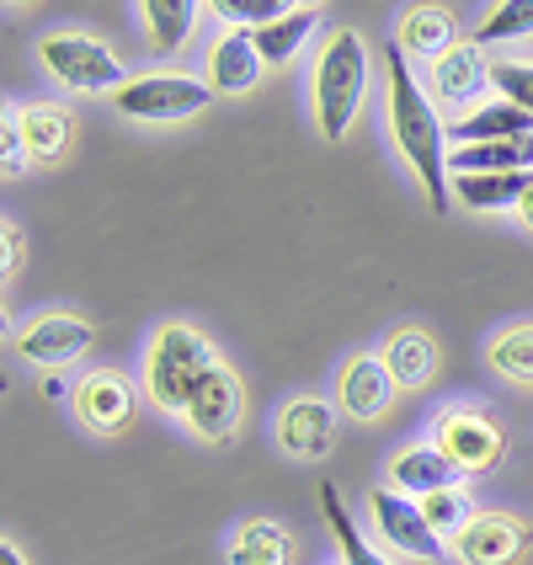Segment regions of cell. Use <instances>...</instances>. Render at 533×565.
Here are the masks:
<instances>
[{
	"label": "cell",
	"instance_id": "32",
	"mask_svg": "<svg viewBox=\"0 0 533 565\" xmlns=\"http://www.w3.org/2000/svg\"><path fill=\"white\" fill-rule=\"evenodd\" d=\"M0 241H6V273H11V267H17V252H22V230H17V224H6V230H0Z\"/></svg>",
	"mask_w": 533,
	"mask_h": 565
},
{
	"label": "cell",
	"instance_id": "10",
	"mask_svg": "<svg viewBox=\"0 0 533 565\" xmlns=\"http://www.w3.org/2000/svg\"><path fill=\"white\" fill-rule=\"evenodd\" d=\"M529 550V529L502 512H475L465 534L454 539V555L465 565H518Z\"/></svg>",
	"mask_w": 533,
	"mask_h": 565
},
{
	"label": "cell",
	"instance_id": "31",
	"mask_svg": "<svg viewBox=\"0 0 533 565\" xmlns=\"http://www.w3.org/2000/svg\"><path fill=\"white\" fill-rule=\"evenodd\" d=\"M0 150H6V156H0V171H6V177H17V171L32 160L28 139H22V113H6V124H0Z\"/></svg>",
	"mask_w": 533,
	"mask_h": 565
},
{
	"label": "cell",
	"instance_id": "20",
	"mask_svg": "<svg viewBox=\"0 0 533 565\" xmlns=\"http://www.w3.org/2000/svg\"><path fill=\"white\" fill-rule=\"evenodd\" d=\"M395 43L406 54H422V60H443L448 49H459V22L443 6H416V11L401 17V38Z\"/></svg>",
	"mask_w": 533,
	"mask_h": 565
},
{
	"label": "cell",
	"instance_id": "34",
	"mask_svg": "<svg viewBox=\"0 0 533 565\" xmlns=\"http://www.w3.org/2000/svg\"><path fill=\"white\" fill-rule=\"evenodd\" d=\"M518 220H523V224H529V230H533V192H529V198H523V203H518Z\"/></svg>",
	"mask_w": 533,
	"mask_h": 565
},
{
	"label": "cell",
	"instance_id": "24",
	"mask_svg": "<svg viewBox=\"0 0 533 565\" xmlns=\"http://www.w3.org/2000/svg\"><path fill=\"white\" fill-rule=\"evenodd\" d=\"M315 28H320V6H294L283 22L256 32V54H262V64H288L305 43H310Z\"/></svg>",
	"mask_w": 533,
	"mask_h": 565
},
{
	"label": "cell",
	"instance_id": "23",
	"mask_svg": "<svg viewBox=\"0 0 533 565\" xmlns=\"http://www.w3.org/2000/svg\"><path fill=\"white\" fill-rule=\"evenodd\" d=\"M22 139H28L32 160H60L70 150V139H75V118L54 102H38V107L22 113Z\"/></svg>",
	"mask_w": 533,
	"mask_h": 565
},
{
	"label": "cell",
	"instance_id": "18",
	"mask_svg": "<svg viewBox=\"0 0 533 565\" xmlns=\"http://www.w3.org/2000/svg\"><path fill=\"white\" fill-rule=\"evenodd\" d=\"M198 0H145L139 6V22H145V38H150V54L171 60L192 43V28H198Z\"/></svg>",
	"mask_w": 533,
	"mask_h": 565
},
{
	"label": "cell",
	"instance_id": "2",
	"mask_svg": "<svg viewBox=\"0 0 533 565\" xmlns=\"http://www.w3.org/2000/svg\"><path fill=\"white\" fill-rule=\"evenodd\" d=\"M369 102V43L352 28H337L315 64V124L331 145H342Z\"/></svg>",
	"mask_w": 533,
	"mask_h": 565
},
{
	"label": "cell",
	"instance_id": "28",
	"mask_svg": "<svg viewBox=\"0 0 533 565\" xmlns=\"http://www.w3.org/2000/svg\"><path fill=\"white\" fill-rule=\"evenodd\" d=\"M220 22H230V32L241 28V32H262V28H273V22H283L294 6H283V0H214L209 6Z\"/></svg>",
	"mask_w": 533,
	"mask_h": 565
},
{
	"label": "cell",
	"instance_id": "7",
	"mask_svg": "<svg viewBox=\"0 0 533 565\" xmlns=\"http://www.w3.org/2000/svg\"><path fill=\"white\" fill-rule=\"evenodd\" d=\"M369 512H374L379 539H390L401 555H411V561H443V539L422 518V502L401 497L395 486H379V491H369Z\"/></svg>",
	"mask_w": 533,
	"mask_h": 565
},
{
	"label": "cell",
	"instance_id": "25",
	"mask_svg": "<svg viewBox=\"0 0 533 565\" xmlns=\"http://www.w3.org/2000/svg\"><path fill=\"white\" fill-rule=\"evenodd\" d=\"M320 512H326V523H331V539H337V550H342V565H390L379 550H369V539L358 534L342 491H337L331 480H320Z\"/></svg>",
	"mask_w": 533,
	"mask_h": 565
},
{
	"label": "cell",
	"instance_id": "12",
	"mask_svg": "<svg viewBox=\"0 0 533 565\" xmlns=\"http://www.w3.org/2000/svg\"><path fill=\"white\" fill-rule=\"evenodd\" d=\"M491 86V64L480 54V43H459V49H448L443 60H433V92L438 102L448 107H480V96Z\"/></svg>",
	"mask_w": 533,
	"mask_h": 565
},
{
	"label": "cell",
	"instance_id": "1",
	"mask_svg": "<svg viewBox=\"0 0 533 565\" xmlns=\"http://www.w3.org/2000/svg\"><path fill=\"white\" fill-rule=\"evenodd\" d=\"M384 81H390V134H395L406 166L422 177L427 209L448 214V128H443L438 107L427 102V92L416 86V75L406 70L401 43L384 49Z\"/></svg>",
	"mask_w": 533,
	"mask_h": 565
},
{
	"label": "cell",
	"instance_id": "30",
	"mask_svg": "<svg viewBox=\"0 0 533 565\" xmlns=\"http://www.w3.org/2000/svg\"><path fill=\"white\" fill-rule=\"evenodd\" d=\"M491 86L502 92V102L533 113V64L529 60H491Z\"/></svg>",
	"mask_w": 533,
	"mask_h": 565
},
{
	"label": "cell",
	"instance_id": "5",
	"mask_svg": "<svg viewBox=\"0 0 533 565\" xmlns=\"http://www.w3.org/2000/svg\"><path fill=\"white\" fill-rule=\"evenodd\" d=\"M209 102H214V86L192 81V75H139L113 96V107L134 124H182L192 113H203Z\"/></svg>",
	"mask_w": 533,
	"mask_h": 565
},
{
	"label": "cell",
	"instance_id": "9",
	"mask_svg": "<svg viewBox=\"0 0 533 565\" xmlns=\"http://www.w3.org/2000/svg\"><path fill=\"white\" fill-rule=\"evenodd\" d=\"M92 326L81 320V315L70 310H54V315H38L28 331L17 337V352L38 363V369H64V363H75V358H86L92 352Z\"/></svg>",
	"mask_w": 533,
	"mask_h": 565
},
{
	"label": "cell",
	"instance_id": "13",
	"mask_svg": "<svg viewBox=\"0 0 533 565\" xmlns=\"http://www.w3.org/2000/svg\"><path fill=\"white\" fill-rule=\"evenodd\" d=\"M278 443L294 459H320L337 443V411L326 406V401H315V395L288 401L278 416Z\"/></svg>",
	"mask_w": 533,
	"mask_h": 565
},
{
	"label": "cell",
	"instance_id": "17",
	"mask_svg": "<svg viewBox=\"0 0 533 565\" xmlns=\"http://www.w3.org/2000/svg\"><path fill=\"white\" fill-rule=\"evenodd\" d=\"M337 395H342V411H347V416H358V422H374L379 411L390 406V395H395V379H390V369H384V358L358 352V358H352V363L342 369Z\"/></svg>",
	"mask_w": 533,
	"mask_h": 565
},
{
	"label": "cell",
	"instance_id": "8",
	"mask_svg": "<svg viewBox=\"0 0 533 565\" xmlns=\"http://www.w3.org/2000/svg\"><path fill=\"white\" fill-rule=\"evenodd\" d=\"M241 411H246L241 379L230 374L224 363H214L209 374L198 379V390H192V401H188V411H182V416L192 422V433H198V438L224 443L235 427H241Z\"/></svg>",
	"mask_w": 533,
	"mask_h": 565
},
{
	"label": "cell",
	"instance_id": "15",
	"mask_svg": "<svg viewBox=\"0 0 533 565\" xmlns=\"http://www.w3.org/2000/svg\"><path fill=\"white\" fill-rule=\"evenodd\" d=\"M529 134H533V113L512 107V102H480L459 124H448L454 150H465V145H512V139H529Z\"/></svg>",
	"mask_w": 533,
	"mask_h": 565
},
{
	"label": "cell",
	"instance_id": "3",
	"mask_svg": "<svg viewBox=\"0 0 533 565\" xmlns=\"http://www.w3.org/2000/svg\"><path fill=\"white\" fill-rule=\"evenodd\" d=\"M209 369H214V352L192 326H160L156 342H150V369H145L150 401L160 411H188L192 390Z\"/></svg>",
	"mask_w": 533,
	"mask_h": 565
},
{
	"label": "cell",
	"instance_id": "16",
	"mask_svg": "<svg viewBox=\"0 0 533 565\" xmlns=\"http://www.w3.org/2000/svg\"><path fill=\"white\" fill-rule=\"evenodd\" d=\"M262 54H256V32H224L220 43L209 49V86L220 96H241L252 92L256 81H262Z\"/></svg>",
	"mask_w": 533,
	"mask_h": 565
},
{
	"label": "cell",
	"instance_id": "26",
	"mask_svg": "<svg viewBox=\"0 0 533 565\" xmlns=\"http://www.w3.org/2000/svg\"><path fill=\"white\" fill-rule=\"evenodd\" d=\"M491 369L512 384H533V326H507L491 342Z\"/></svg>",
	"mask_w": 533,
	"mask_h": 565
},
{
	"label": "cell",
	"instance_id": "11",
	"mask_svg": "<svg viewBox=\"0 0 533 565\" xmlns=\"http://www.w3.org/2000/svg\"><path fill=\"white\" fill-rule=\"evenodd\" d=\"M459 480H465V470H459L448 454H438L433 443L401 448V454L390 459V486H395L401 497H411V502H422V497H433V491H459Z\"/></svg>",
	"mask_w": 533,
	"mask_h": 565
},
{
	"label": "cell",
	"instance_id": "29",
	"mask_svg": "<svg viewBox=\"0 0 533 565\" xmlns=\"http://www.w3.org/2000/svg\"><path fill=\"white\" fill-rule=\"evenodd\" d=\"M529 32H533V0H502V6L486 11L475 43H512V38H529Z\"/></svg>",
	"mask_w": 533,
	"mask_h": 565
},
{
	"label": "cell",
	"instance_id": "22",
	"mask_svg": "<svg viewBox=\"0 0 533 565\" xmlns=\"http://www.w3.org/2000/svg\"><path fill=\"white\" fill-rule=\"evenodd\" d=\"M294 561V544L283 534L278 523H267V518H252V523H241L235 539H230V565H288Z\"/></svg>",
	"mask_w": 533,
	"mask_h": 565
},
{
	"label": "cell",
	"instance_id": "27",
	"mask_svg": "<svg viewBox=\"0 0 533 565\" xmlns=\"http://www.w3.org/2000/svg\"><path fill=\"white\" fill-rule=\"evenodd\" d=\"M422 518L433 523L438 539H459L465 523L475 518V507H470V497H465V486H459V491H433V497H422Z\"/></svg>",
	"mask_w": 533,
	"mask_h": 565
},
{
	"label": "cell",
	"instance_id": "6",
	"mask_svg": "<svg viewBox=\"0 0 533 565\" xmlns=\"http://www.w3.org/2000/svg\"><path fill=\"white\" fill-rule=\"evenodd\" d=\"M433 448L448 454L465 475H486V470H497V465H502L507 438H502V427H497V422H486L480 411L443 406L438 422H433Z\"/></svg>",
	"mask_w": 533,
	"mask_h": 565
},
{
	"label": "cell",
	"instance_id": "14",
	"mask_svg": "<svg viewBox=\"0 0 533 565\" xmlns=\"http://www.w3.org/2000/svg\"><path fill=\"white\" fill-rule=\"evenodd\" d=\"M75 411L92 433H124L134 422V390L118 374H86L75 384Z\"/></svg>",
	"mask_w": 533,
	"mask_h": 565
},
{
	"label": "cell",
	"instance_id": "19",
	"mask_svg": "<svg viewBox=\"0 0 533 565\" xmlns=\"http://www.w3.org/2000/svg\"><path fill=\"white\" fill-rule=\"evenodd\" d=\"M379 358H384L390 379L406 384V390H422L427 379L438 374V347H433V337H427V331H411V326L390 331V342H384Z\"/></svg>",
	"mask_w": 533,
	"mask_h": 565
},
{
	"label": "cell",
	"instance_id": "4",
	"mask_svg": "<svg viewBox=\"0 0 533 565\" xmlns=\"http://www.w3.org/2000/svg\"><path fill=\"white\" fill-rule=\"evenodd\" d=\"M38 60H43V70L60 81V86H70V92H86V96H102V92H124V64H118V54L102 43V38H92V32H49V38H38Z\"/></svg>",
	"mask_w": 533,
	"mask_h": 565
},
{
	"label": "cell",
	"instance_id": "33",
	"mask_svg": "<svg viewBox=\"0 0 533 565\" xmlns=\"http://www.w3.org/2000/svg\"><path fill=\"white\" fill-rule=\"evenodd\" d=\"M0 565H28V561H22V550H17V544H0Z\"/></svg>",
	"mask_w": 533,
	"mask_h": 565
},
{
	"label": "cell",
	"instance_id": "21",
	"mask_svg": "<svg viewBox=\"0 0 533 565\" xmlns=\"http://www.w3.org/2000/svg\"><path fill=\"white\" fill-rule=\"evenodd\" d=\"M533 192V171H497V177H454V198L475 209V214H497V209H518Z\"/></svg>",
	"mask_w": 533,
	"mask_h": 565
}]
</instances>
